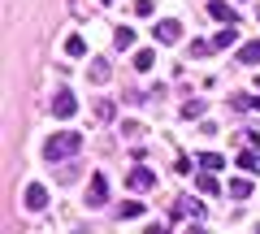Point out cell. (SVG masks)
Here are the masks:
<instances>
[{
  "label": "cell",
  "mask_w": 260,
  "mask_h": 234,
  "mask_svg": "<svg viewBox=\"0 0 260 234\" xmlns=\"http://www.w3.org/2000/svg\"><path fill=\"white\" fill-rule=\"evenodd\" d=\"M87 78H91L95 87H100V83H109V61H104V56H95V61H91V70H87Z\"/></svg>",
  "instance_id": "cell-12"
},
{
  "label": "cell",
  "mask_w": 260,
  "mask_h": 234,
  "mask_svg": "<svg viewBox=\"0 0 260 234\" xmlns=\"http://www.w3.org/2000/svg\"><path fill=\"white\" fill-rule=\"evenodd\" d=\"M126 187L130 191H152V187H156V174H152L148 165H135V169H130V178H126Z\"/></svg>",
  "instance_id": "cell-4"
},
{
  "label": "cell",
  "mask_w": 260,
  "mask_h": 234,
  "mask_svg": "<svg viewBox=\"0 0 260 234\" xmlns=\"http://www.w3.org/2000/svg\"><path fill=\"white\" fill-rule=\"evenodd\" d=\"M204 213H208V208H204V199H200V195H178L174 208H169V217H174V221H178V217H195V221H200Z\"/></svg>",
  "instance_id": "cell-2"
},
{
  "label": "cell",
  "mask_w": 260,
  "mask_h": 234,
  "mask_svg": "<svg viewBox=\"0 0 260 234\" xmlns=\"http://www.w3.org/2000/svg\"><path fill=\"white\" fill-rule=\"evenodd\" d=\"M195 191H200V195H217V191H221V182L213 178V169H204V174L195 178Z\"/></svg>",
  "instance_id": "cell-9"
},
{
  "label": "cell",
  "mask_w": 260,
  "mask_h": 234,
  "mask_svg": "<svg viewBox=\"0 0 260 234\" xmlns=\"http://www.w3.org/2000/svg\"><path fill=\"white\" fill-rule=\"evenodd\" d=\"M135 13L139 18H152V0H135Z\"/></svg>",
  "instance_id": "cell-23"
},
{
  "label": "cell",
  "mask_w": 260,
  "mask_h": 234,
  "mask_svg": "<svg viewBox=\"0 0 260 234\" xmlns=\"http://www.w3.org/2000/svg\"><path fill=\"white\" fill-rule=\"evenodd\" d=\"M178 35H182V26H178L174 18H165V22H156V39H160V44H178Z\"/></svg>",
  "instance_id": "cell-8"
},
{
  "label": "cell",
  "mask_w": 260,
  "mask_h": 234,
  "mask_svg": "<svg viewBox=\"0 0 260 234\" xmlns=\"http://www.w3.org/2000/svg\"><path fill=\"white\" fill-rule=\"evenodd\" d=\"M104 199H109V178L91 174V182H87V208H104Z\"/></svg>",
  "instance_id": "cell-3"
},
{
  "label": "cell",
  "mask_w": 260,
  "mask_h": 234,
  "mask_svg": "<svg viewBox=\"0 0 260 234\" xmlns=\"http://www.w3.org/2000/svg\"><path fill=\"white\" fill-rule=\"evenodd\" d=\"M95 117H100V122H113V117H117V109H113V104H109V100H104V104H100V109H95Z\"/></svg>",
  "instance_id": "cell-22"
},
{
  "label": "cell",
  "mask_w": 260,
  "mask_h": 234,
  "mask_svg": "<svg viewBox=\"0 0 260 234\" xmlns=\"http://www.w3.org/2000/svg\"><path fill=\"white\" fill-rule=\"evenodd\" d=\"M234 44H239V30H234V26H225L221 35H213V52H221V48H234Z\"/></svg>",
  "instance_id": "cell-13"
},
{
  "label": "cell",
  "mask_w": 260,
  "mask_h": 234,
  "mask_svg": "<svg viewBox=\"0 0 260 234\" xmlns=\"http://www.w3.org/2000/svg\"><path fill=\"white\" fill-rule=\"evenodd\" d=\"M65 52H70V56H87V44L78 35H70V39H65Z\"/></svg>",
  "instance_id": "cell-20"
},
{
  "label": "cell",
  "mask_w": 260,
  "mask_h": 234,
  "mask_svg": "<svg viewBox=\"0 0 260 234\" xmlns=\"http://www.w3.org/2000/svg\"><path fill=\"white\" fill-rule=\"evenodd\" d=\"M225 191H230L234 199H247L251 195V178H230V187H225Z\"/></svg>",
  "instance_id": "cell-16"
},
{
  "label": "cell",
  "mask_w": 260,
  "mask_h": 234,
  "mask_svg": "<svg viewBox=\"0 0 260 234\" xmlns=\"http://www.w3.org/2000/svg\"><path fill=\"white\" fill-rule=\"evenodd\" d=\"M200 165L217 174V169H225V156H221V152H204V156H200Z\"/></svg>",
  "instance_id": "cell-18"
},
{
  "label": "cell",
  "mask_w": 260,
  "mask_h": 234,
  "mask_svg": "<svg viewBox=\"0 0 260 234\" xmlns=\"http://www.w3.org/2000/svg\"><path fill=\"white\" fill-rule=\"evenodd\" d=\"M239 65H260V44L256 39H247V44L239 48Z\"/></svg>",
  "instance_id": "cell-10"
},
{
  "label": "cell",
  "mask_w": 260,
  "mask_h": 234,
  "mask_svg": "<svg viewBox=\"0 0 260 234\" xmlns=\"http://www.w3.org/2000/svg\"><path fill=\"white\" fill-rule=\"evenodd\" d=\"M213 52V39H191V56H208Z\"/></svg>",
  "instance_id": "cell-21"
},
{
  "label": "cell",
  "mask_w": 260,
  "mask_h": 234,
  "mask_svg": "<svg viewBox=\"0 0 260 234\" xmlns=\"http://www.w3.org/2000/svg\"><path fill=\"white\" fill-rule=\"evenodd\" d=\"M143 234H169V230H165V225L156 221V225H148V230H143Z\"/></svg>",
  "instance_id": "cell-24"
},
{
  "label": "cell",
  "mask_w": 260,
  "mask_h": 234,
  "mask_svg": "<svg viewBox=\"0 0 260 234\" xmlns=\"http://www.w3.org/2000/svg\"><path fill=\"white\" fill-rule=\"evenodd\" d=\"M239 165H243V174H260V152L256 148H243L239 152Z\"/></svg>",
  "instance_id": "cell-11"
},
{
  "label": "cell",
  "mask_w": 260,
  "mask_h": 234,
  "mask_svg": "<svg viewBox=\"0 0 260 234\" xmlns=\"http://www.w3.org/2000/svg\"><path fill=\"white\" fill-rule=\"evenodd\" d=\"M22 199H26V208H30V213H39V208H48V187L30 182V187L22 191Z\"/></svg>",
  "instance_id": "cell-6"
},
{
  "label": "cell",
  "mask_w": 260,
  "mask_h": 234,
  "mask_svg": "<svg viewBox=\"0 0 260 234\" xmlns=\"http://www.w3.org/2000/svg\"><path fill=\"white\" fill-rule=\"evenodd\" d=\"M208 18H217L221 26H234V22H239V13H234L225 0H208Z\"/></svg>",
  "instance_id": "cell-7"
},
{
  "label": "cell",
  "mask_w": 260,
  "mask_h": 234,
  "mask_svg": "<svg viewBox=\"0 0 260 234\" xmlns=\"http://www.w3.org/2000/svg\"><path fill=\"white\" fill-rule=\"evenodd\" d=\"M251 109H260V95H256V100H251Z\"/></svg>",
  "instance_id": "cell-26"
},
{
  "label": "cell",
  "mask_w": 260,
  "mask_h": 234,
  "mask_svg": "<svg viewBox=\"0 0 260 234\" xmlns=\"http://www.w3.org/2000/svg\"><path fill=\"white\" fill-rule=\"evenodd\" d=\"M156 65V52H152V48H139V52H135V70H152Z\"/></svg>",
  "instance_id": "cell-17"
},
{
  "label": "cell",
  "mask_w": 260,
  "mask_h": 234,
  "mask_svg": "<svg viewBox=\"0 0 260 234\" xmlns=\"http://www.w3.org/2000/svg\"><path fill=\"white\" fill-rule=\"evenodd\" d=\"M186 234H208V230H204V225H191V230H186Z\"/></svg>",
  "instance_id": "cell-25"
},
{
  "label": "cell",
  "mask_w": 260,
  "mask_h": 234,
  "mask_svg": "<svg viewBox=\"0 0 260 234\" xmlns=\"http://www.w3.org/2000/svg\"><path fill=\"white\" fill-rule=\"evenodd\" d=\"M182 117H186V122L204 117V100H186V104H182Z\"/></svg>",
  "instance_id": "cell-19"
},
{
  "label": "cell",
  "mask_w": 260,
  "mask_h": 234,
  "mask_svg": "<svg viewBox=\"0 0 260 234\" xmlns=\"http://www.w3.org/2000/svg\"><path fill=\"white\" fill-rule=\"evenodd\" d=\"M104 5H113V0H104Z\"/></svg>",
  "instance_id": "cell-27"
},
{
  "label": "cell",
  "mask_w": 260,
  "mask_h": 234,
  "mask_svg": "<svg viewBox=\"0 0 260 234\" xmlns=\"http://www.w3.org/2000/svg\"><path fill=\"white\" fill-rule=\"evenodd\" d=\"M78 148H83V135L78 130H56L44 139V160H65V156H78Z\"/></svg>",
  "instance_id": "cell-1"
},
{
  "label": "cell",
  "mask_w": 260,
  "mask_h": 234,
  "mask_svg": "<svg viewBox=\"0 0 260 234\" xmlns=\"http://www.w3.org/2000/svg\"><path fill=\"white\" fill-rule=\"evenodd\" d=\"M113 48H121V52L135 48V30H130V26H117V30H113Z\"/></svg>",
  "instance_id": "cell-15"
},
{
  "label": "cell",
  "mask_w": 260,
  "mask_h": 234,
  "mask_svg": "<svg viewBox=\"0 0 260 234\" xmlns=\"http://www.w3.org/2000/svg\"><path fill=\"white\" fill-rule=\"evenodd\" d=\"M113 213H117L121 221H130V217H139V213H143V204H139V199H121V204L113 208Z\"/></svg>",
  "instance_id": "cell-14"
},
{
  "label": "cell",
  "mask_w": 260,
  "mask_h": 234,
  "mask_svg": "<svg viewBox=\"0 0 260 234\" xmlns=\"http://www.w3.org/2000/svg\"><path fill=\"white\" fill-rule=\"evenodd\" d=\"M52 113H56V117H74V113H78V95L74 91H56Z\"/></svg>",
  "instance_id": "cell-5"
}]
</instances>
